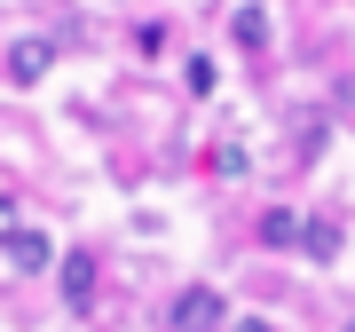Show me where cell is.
<instances>
[{"instance_id":"ba28073f","label":"cell","mask_w":355,"mask_h":332,"mask_svg":"<svg viewBox=\"0 0 355 332\" xmlns=\"http://www.w3.org/2000/svg\"><path fill=\"white\" fill-rule=\"evenodd\" d=\"M182 79H190V95H214V79H221V72L205 64V56H190V72H182Z\"/></svg>"},{"instance_id":"6da1fadb","label":"cell","mask_w":355,"mask_h":332,"mask_svg":"<svg viewBox=\"0 0 355 332\" xmlns=\"http://www.w3.org/2000/svg\"><path fill=\"white\" fill-rule=\"evenodd\" d=\"M174 332H229V301L214 285H190V293L174 301Z\"/></svg>"},{"instance_id":"52a82bcc","label":"cell","mask_w":355,"mask_h":332,"mask_svg":"<svg viewBox=\"0 0 355 332\" xmlns=\"http://www.w3.org/2000/svg\"><path fill=\"white\" fill-rule=\"evenodd\" d=\"M229 40H237V48H268V16L261 8H237V16H229Z\"/></svg>"},{"instance_id":"5b68a950","label":"cell","mask_w":355,"mask_h":332,"mask_svg":"<svg viewBox=\"0 0 355 332\" xmlns=\"http://www.w3.org/2000/svg\"><path fill=\"white\" fill-rule=\"evenodd\" d=\"M300 230H308V222L284 214V206H268V214H261V245H292V254H300Z\"/></svg>"},{"instance_id":"3957f363","label":"cell","mask_w":355,"mask_h":332,"mask_svg":"<svg viewBox=\"0 0 355 332\" xmlns=\"http://www.w3.org/2000/svg\"><path fill=\"white\" fill-rule=\"evenodd\" d=\"M55 285H64L71 308H95V254H64L55 261Z\"/></svg>"},{"instance_id":"277c9868","label":"cell","mask_w":355,"mask_h":332,"mask_svg":"<svg viewBox=\"0 0 355 332\" xmlns=\"http://www.w3.org/2000/svg\"><path fill=\"white\" fill-rule=\"evenodd\" d=\"M48 64H55V40H16V48H8V79H16V88L48 79Z\"/></svg>"},{"instance_id":"7a4b0ae2","label":"cell","mask_w":355,"mask_h":332,"mask_svg":"<svg viewBox=\"0 0 355 332\" xmlns=\"http://www.w3.org/2000/svg\"><path fill=\"white\" fill-rule=\"evenodd\" d=\"M0 254H8V269H16V277H40V269L55 261V254H48V238H40V230H8V238H0Z\"/></svg>"},{"instance_id":"30bf717a","label":"cell","mask_w":355,"mask_h":332,"mask_svg":"<svg viewBox=\"0 0 355 332\" xmlns=\"http://www.w3.org/2000/svg\"><path fill=\"white\" fill-rule=\"evenodd\" d=\"M16 230V198H0V238H8Z\"/></svg>"},{"instance_id":"9c48e42d","label":"cell","mask_w":355,"mask_h":332,"mask_svg":"<svg viewBox=\"0 0 355 332\" xmlns=\"http://www.w3.org/2000/svg\"><path fill=\"white\" fill-rule=\"evenodd\" d=\"M229 332H277V324H268V317H237V324H229Z\"/></svg>"},{"instance_id":"8992f818","label":"cell","mask_w":355,"mask_h":332,"mask_svg":"<svg viewBox=\"0 0 355 332\" xmlns=\"http://www.w3.org/2000/svg\"><path fill=\"white\" fill-rule=\"evenodd\" d=\"M300 254H308V261H331V254H340V222H331V214H316V222L300 230Z\"/></svg>"}]
</instances>
